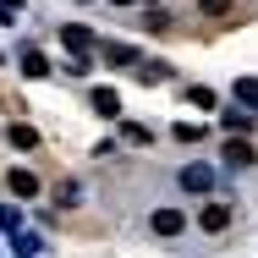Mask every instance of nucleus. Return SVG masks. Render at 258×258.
<instances>
[{
	"label": "nucleus",
	"instance_id": "1",
	"mask_svg": "<svg viewBox=\"0 0 258 258\" xmlns=\"http://www.w3.org/2000/svg\"><path fill=\"white\" fill-rule=\"evenodd\" d=\"M60 44L72 50V60H88V50H94V33H88L83 22H66V28H60Z\"/></svg>",
	"mask_w": 258,
	"mask_h": 258
},
{
	"label": "nucleus",
	"instance_id": "2",
	"mask_svg": "<svg viewBox=\"0 0 258 258\" xmlns=\"http://www.w3.org/2000/svg\"><path fill=\"white\" fill-rule=\"evenodd\" d=\"M198 225H204L209 236H220V231L231 225V204H204V214H198Z\"/></svg>",
	"mask_w": 258,
	"mask_h": 258
},
{
	"label": "nucleus",
	"instance_id": "3",
	"mask_svg": "<svg viewBox=\"0 0 258 258\" xmlns=\"http://www.w3.org/2000/svg\"><path fill=\"white\" fill-rule=\"evenodd\" d=\"M6 187H11L17 198H33V192H39V176H33V170H6Z\"/></svg>",
	"mask_w": 258,
	"mask_h": 258
},
{
	"label": "nucleus",
	"instance_id": "4",
	"mask_svg": "<svg viewBox=\"0 0 258 258\" xmlns=\"http://www.w3.org/2000/svg\"><path fill=\"white\" fill-rule=\"evenodd\" d=\"M181 225H187V214H181V209H154V231H159V236H176Z\"/></svg>",
	"mask_w": 258,
	"mask_h": 258
},
{
	"label": "nucleus",
	"instance_id": "5",
	"mask_svg": "<svg viewBox=\"0 0 258 258\" xmlns=\"http://www.w3.org/2000/svg\"><path fill=\"white\" fill-rule=\"evenodd\" d=\"M209 181H214L209 165H187V170H181V187H187V192H209Z\"/></svg>",
	"mask_w": 258,
	"mask_h": 258
},
{
	"label": "nucleus",
	"instance_id": "6",
	"mask_svg": "<svg viewBox=\"0 0 258 258\" xmlns=\"http://www.w3.org/2000/svg\"><path fill=\"white\" fill-rule=\"evenodd\" d=\"M253 143H225V165H231V170H247V165H253Z\"/></svg>",
	"mask_w": 258,
	"mask_h": 258
},
{
	"label": "nucleus",
	"instance_id": "7",
	"mask_svg": "<svg viewBox=\"0 0 258 258\" xmlns=\"http://www.w3.org/2000/svg\"><path fill=\"white\" fill-rule=\"evenodd\" d=\"M104 60H110V66H138V50H132V44H104Z\"/></svg>",
	"mask_w": 258,
	"mask_h": 258
},
{
	"label": "nucleus",
	"instance_id": "8",
	"mask_svg": "<svg viewBox=\"0 0 258 258\" xmlns=\"http://www.w3.org/2000/svg\"><path fill=\"white\" fill-rule=\"evenodd\" d=\"M94 110L99 115H121V94L115 88H94Z\"/></svg>",
	"mask_w": 258,
	"mask_h": 258
},
{
	"label": "nucleus",
	"instance_id": "9",
	"mask_svg": "<svg viewBox=\"0 0 258 258\" xmlns=\"http://www.w3.org/2000/svg\"><path fill=\"white\" fill-rule=\"evenodd\" d=\"M220 121H225V132H253V121H258V115H247V110H225Z\"/></svg>",
	"mask_w": 258,
	"mask_h": 258
},
{
	"label": "nucleus",
	"instance_id": "10",
	"mask_svg": "<svg viewBox=\"0 0 258 258\" xmlns=\"http://www.w3.org/2000/svg\"><path fill=\"white\" fill-rule=\"evenodd\" d=\"M22 72H28V77H50V60L39 50H22Z\"/></svg>",
	"mask_w": 258,
	"mask_h": 258
},
{
	"label": "nucleus",
	"instance_id": "11",
	"mask_svg": "<svg viewBox=\"0 0 258 258\" xmlns=\"http://www.w3.org/2000/svg\"><path fill=\"white\" fill-rule=\"evenodd\" d=\"M236 99L247 110H258V77H236Z\"/></svg>",
	"mask_w": 258,
	"mask_h": 258
},
{
	"label": "nucleus",
	"instance_id": "12",
	"mask_svg": "<svg viewBox=\"0 0 258 258\" xmlns=\"http://www.w3.org/2000/svg\"><path fill=\"white\" fill-rule=\"evenodd\" d=\"M11 143H17V149H33V143H39V132H33V126H22V121H17V126H11Z\"/></svg>",
	"mask_w": 258,
	"mask_h": 258
},
{
	"label": "nucleus",
	"instance_id": "13",
	"mask_svg": "<svg viewBox=\"0 0 258 258\" xmlns=\"http://www.w3.org/2000/svg\"><path fill=\"white\" fill-rule=\"evenodd\" d=\"M231 6H236V0H198L204 17H231Z\"/></svg>",
	"mask_w": 258,
	"mask_h": 258
},
{
	"label": "nucleus",
	"instance_id": "14",
	"mask_svg": "<svg viewBox=\"0 0 258 258\" xmlns=\"http://www.w3.org/2000/svg\"><path fill=\"white\" fill-rule=\"evenodd\" d=\"M121 138H126V143H149V126H138V121H126V126H121Z\"/></svg>",
	"mask_w": 258,
	"mask_h": 258
},
{
	"label": "nucleus",
	"instance_id": "15",
	"mask_svg": "<svg viewBox=\"0 0 258 258\" xmlns=\"http://www.w3.org/2000/svg\"><path fill=\"white\" fill-rule=\"evenodd\" d=\"M17 17H22V0H0V22H6V28H11V22H17Z\"/></svg>",
	"mask_w": 258,
	"mask_h": 258
},
{
	"label": "nucleus",
	"instance_id": "16",
	"mask_svg": "<svg viewBox=\"0 0 258 258\" xmlns=\"http://www.w3.org/2000/svg\"><path fill=\"white\" fill-rule=\"evenodd\" d=\"M17 225H22V209L6 204V209H0V231H17Z\"/></svg>",
	"mask_w": 258,
	"mask_h": 258
},
{
	"label": "nucleus",
	"instance_id": "17",
	"mask_svg": "<svg viewBox=\"0 0 258 258\" xmlns=\"http://www.w3.org/2000/svg\"><path fill=\"white\" fill-rule=\"evenodd\" d=\"M187 99L198 104V110H214V94H209V88H187Z\"/></svg>",
	"mask_w": 258,
	"mask_h": 258
},
{
	"label": "nucleus",
	"instance_id": "18",
	"mask_svg": "<svg viewBox=\"0 0 258 258\" xmlns=\"http://www.w3.org/2000/svg\"><path fill=\"white\" fill-rule=\"evenodd\" d=\"M17 253H22V258H39V236H17Z\"/></svg>",
	"mask_w": 258,
	"mask_h": 258
},
{
	"label": "nucleus",
	"instance_id": "19",
	"mask_svg": "<svg viewBox=\"0 0 258 258\" xmlns=\"http://www.w3.org/2000/svg\"><path fill=\"white\" fill-rule=\"evenodd\" d=\"M115 6H132V0H115Z\"/></svg>",
	"mask_w": 258,
	"mask_h": 258
}]
</instances>
